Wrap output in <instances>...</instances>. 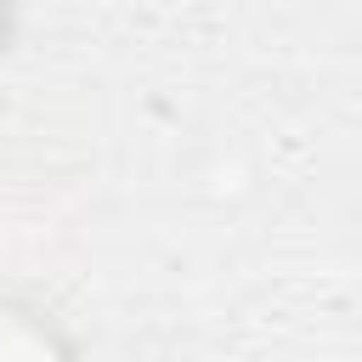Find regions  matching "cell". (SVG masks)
Masks as SVG:
<instances>
[{
    "mask_svg": "<svg viewBox=\"0 0 362 362\" xmlns=\"http://www.w3.org/2000/svg\"><path fill=\"white\" fill-rule=\"evenodd\" d=\"M57 345L45 334H28L23 317H0V356H51Z\"/></svg>",
    "mask_w": 362,
    "mask_h": 362,
    "instance_id": "6da1fadb",
    "label": "cell"
},
{
    "mask_svg": "<svg viewBox=\"0 0 362 362\" xmlns=\"http://www.w3.org/2000/svg\"><path fill=\"white\" fill-rule=\"evenodd\" d=\"M0 28H6V0H0Z\"/></svg>",
    "mask_w": 362,
    "mask_h": 362,
    "instance_id": "7a4b0ae2",
    "label": "cell"
}]
</instances>
